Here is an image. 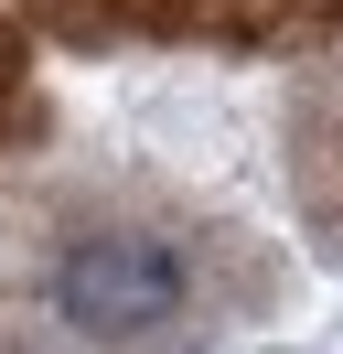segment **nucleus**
I'll list each match as a JSON object with an SVG mask.
<instances>
[{
    "label": "nucleus",
    "mask_w": 343,
    "mask_h": 354,
    "mask_svg": "<svg viewBox=\"0 0 343 354\" xmlns=\"http://www.w3.org/2000/svg\"><path fill=\"white\" fill-rule=\"evenodd\" d=\"M183 290H193V258L172 236H150V225H97V236H75L54 258V311L75 333H97V344L161 333L183 311Z\"/></svg>",
    "instance_id": "obj_1"
}]
</instances>
